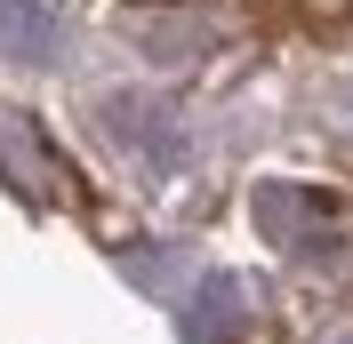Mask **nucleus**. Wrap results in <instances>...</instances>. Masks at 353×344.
Returning a JSON list of instances; mask_svg holds the SVG:
<instances>
[{
  "label": "nucleus",
  "instance_id": "nucleus-1",
  "mask_svg": "<svg viewBox=\"0 0 353 344\" xmlns=\"http://www.w3.org/2000/svg\"><path fill=\"white\" fill-rule=\"evenodd\" d=\"M249 216H257V233L289 257H321L345 240V200L321 193V184H297V176H265L257 193H249Z\"/></svg>",
  "mask_w": 353,
  "mask_h": 344
},
{
  "label": "nucleus",
  "instance_id": "nucleus-2",
  "mask_svg": "<svg viewBox=\"0 0 353 344\" xmlns=\"http://www.w3.org/2000/svg\"><path fill=\"white\" fill-rule=\"evenodd\" d=\"M0 56L8 65H57L65 56V8L57 0H0Z\"/></svg>",
  "mask_w": 353,
  "mask_h": 344
},
{
  "label": "nucleus",
  "instance_id": "nucleus-3",
  "mask_svg": "<svg viewBox=\"0 0 353 344\" xmlns=\"http://www.w3.org/2000/svg\"><path fill=\"white\" fill-rule=\"evenodd\" d=\"M105 129L121 136L129 152H145L153 169H176L185 160V136H176V120L161 105H145V96H105Z\"/></svg>",
  "mask_w": 353,
  "mask_h": 344
},
{
  "label": "nucleus",
  "instance_id": "nucleus-4",
  "mask_svg": "<svg viewBox=\"0 0 353 344\" xmlns=\"http://www.w3.org/2000/svg\"><path fill=\"white\" fill-rule=\"evenodd\" d=\"M201 336H225V328H233V280H209V297H201Z\"/></svg>",
  "mask_w": 353,
  "mask_h": 344
},
{
  "label": "nucleus",
  "instance_id": "nucleus-5",
  "mask_svg": "<svg viewBox=\"0 0 353 344\" xmlns=\"http://www.w3.org/2000/svg\"><path fill=\"white\" fill-rule=\"evenodd\" d=\"M345 344H353V336H345Z\"/></svg>",
  "mask_w": 353,
  "mask_h": 344
}]
</instances>
